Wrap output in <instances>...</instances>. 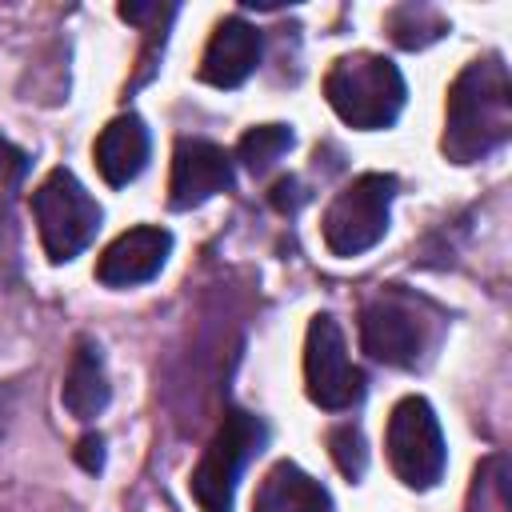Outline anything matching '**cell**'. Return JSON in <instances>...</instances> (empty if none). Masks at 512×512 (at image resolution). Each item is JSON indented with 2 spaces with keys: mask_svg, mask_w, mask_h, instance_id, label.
<instances>
[{
  "mask_svg": "<svg viewBox=\"0 0 512 512\" xmlns=\"http://www.w3.org/2000/svg\"><path fill=\"white\" fill-rule=\"evenodd\" d=\"M172 256V232L156 224H140L120 232L96 260V280L104 288H136L148 284Z\"/></svg>",
  "mask_w": 512,
  "mask_h": 512,
  "instance_id": "30bf717a",
  "label": "cell"
},
{
  "mask_svg": "<svg viewBox=\"0 0 512 512\" xmlns=\"http://www.w3.org/2000/svg\"><path fill=\"white\" fill-rule=\"evenodd\" d=\"M292 144H296V136H292L288 124H256V128H248V132L240 136L236 160H240L252 176H260V172H268Z\"/></svg>",
  "mask_w": 512,
  "mask_h": 512,
  "instance_id": "9a60e30c",
  "label": "cell"
},
{
  "mask_svg": "<svg viewBox=\"0 0 512 512\" xmlns=\"http://www.w3.org/2000/svg\"><path fill=\"white\" fill-rule=\"evenodd\" d=\"M512 136V80L500 56H484L460 68L448 88L444 112V156L452 164H472L496 152Z\"/></svg>",
  "mask_w": 512,
  "mask_h": 512,
  "instance_id": "6da1fadb",
  "label": "cell"
},
{
  "mask_svg": "<svg viewBox=\"0 0 512 512\" xmlns=\"http://www.w3.org/2000/svg\"><path fill=\"white\" fill-rule=\"evenodd\" d=\"M8 416H12V388L0 384V436H4V428H8Z\"/></svg>",
  "mask_w": 512,
  "mask_h": 512,
  "instance_id": "44dd1931",
  "label": "cell"
},
{
  "mask_svg": "<svg viewBox=\"0 0 512 512\" xmlns=\"http://www.w3.org/2000/svg\"><path fill=\"white\" fill-rule=\"evenodd\" d=\"M324 96L332 104V112L360 128V132H376V128H392L396 116L404 112L408 88L400 68L388 56L376 52H352L340 56L328 76H324Z\"/></svg>",
  "mask_w": 512,
  "mask_h": 512,
  "instance_id": "7a4b0ae2",
  "label": "cell"
},
{
  "mask_svg": "<svg viewBox=\"0 0 512 512\" xmlns=\"http://www.w3.org/2000/svg\"><path fill=\"white\" fill-rule=\"evenodd\" d=\"M24 176H28V152L0 136V180L4 184H20Z\"/></svg>",
  "mask_w": 512,
  "mask_h": 512,
  "instance_id": "d6986e66",
  "label": "cell"
},
{
  "mask_svg": "<svg viewBox=\"0 0 512 512\" xmlns=\"http://www.w3.org/2000/svg\"><path fill=\"white\" fill-rule=\"evenodd\" d=\"M148 152H152V136H148V124L136 112H124V116L108 120L96 136V148H92L96 168L112 188L132 184L144 172Z\"/></svg>",
  "mask_w": 512,
  "mask_h": 512,
  "instance_id": "7c38bea8",
  "label": "cell"
},
{
  "mask_svg": "<svg viewBox=\"0 0 512 512\" xmlns=\"http://www.w3.org/2000/svg\"><path fill=\"white\" fill-rule=\"evenodd\" d=\"M260 52H264V40H260L256 24H248L244 16H224L204 48L200 80L212 88H240L256 72Z\"/></svg>",
  "mask_w": 512,
  "mask_h": 512,
  "instance_id": "8fae6325",
  "label": "cell"
},
{
  "mask_svg": "<svg viewBox=\"0 0 512 512\" xmlns=\"http://www.w3.org/2000/svg\"><path fill=\"white\" fill-rule=\"evenodd\" d=\"M76 464H80L84 472H92V476L104 468V436H100V432L80 436V444H76Z\"/></svg>",
  "mask_w": 512,
  "mask_h": 512,
  "instance_id": "ffe728a7",
  "label": "cell"
},
{
  "mask_svg": "<svg viewBox=\"0 0 512 512\" xmlns=\"http://www.w3.org/2000/svg\"><path fill=\"white\" fill-rule=\"evenodd\" d=\"M32 216H36V232H40V244H44L52 264L76 260L96 240L100 220H104V212L92 200V192L68 168H52L36 184Z\"/></svg>",
  "mask_w": 512,
  "mask_h": 512,
  "instance_id": "3957f363",
  "label": "cell"
},
{
  "mask_svg": "<svg viewBox=\"0 0 512 512\" xmlns=\"http://www.w3.org/2000/svg\"><path fill=\"white\" fill-rule=\"evenodd\" d=\"M252 512H336V508H332V496L324 492L320 480H312L300 464L280 460L260 480Z\"/></svg>",
  "mask_w": 512,
  "mask_h": 512,
  "instance_id": "5bb4252c",
  "label": "cell"
},
{
  "mask_svg": "<svg viewBox=\"0 0 512 512\" xmlns=\"http://www.w3.org/2000/svg\"><path fill=\"white\" fill-rule=\"evenodd\" d=\"M472 512H512L508 504V460L488 456L472 480Z\"/></svg>",
  "mask_w": 512,
  "mask_h": 512,
  "instance_id": "2e32d148",
  "label": "cell"
},
{
  "mask_svg": "<svg viewBox=\"0 0 512 512\" xmlns=\"http://www.w3.org/2000/svg\"><path fill=\"white\" fill-rule=\"evenodd\" d=\"M60 400L68 408V416L76 420H96L108 400H112V384H108V368H104V352L96 340H80L72 360H68V372H64V388H60Z\"/></svg>",
  "mask_w": 512,
  "mask_h": 512,
  "instance_id": "4fadbf2b",
  "label": "cell"
},
{
  "mask_svg": "<svg viewBox=\"0 0 512 512\" xmlns=\"http://www.w3.org/2000/svg\"><path fill=\"white\" fill-rule=\"evenodd\" d=\"M384 448H388V464L404 488L428 492L440 484L444 464H448V448H444L440 420L424 396H404L392 408Z\"/></svg>",
  "mask_w": 512,
  "mask_h": 512,
  "instance_id": "8992f818",
  "label": "cell"
},
{
  "mask_svg": "<svg viewBox=\"0 0 512 512\" xmlns=\"http://www.w3.org/2000/svg\"><path fill=\"white\" fill-rule=\"evenodd\" d=\"M328 452H332V464L348 476V480H360L364 468H368V448H364V436L356 424H340L328 432Z\"/></svg>",
  "mask_w": 512,
  "mask_h": 512,
  "instance_id": "e0dca14e",
  "label": "cell"
},
{
  "mask_svg": "<svg viewBox=\"0 0 512 512\" xmlns=\"http://www.w3.org/2000/svg\"><path fill=\"white\" fill-rule=\"evenodd\" d=\"M236 180V164L232 156L204 140V136H184L176 140L172 152V176H168V204L176 212L200 208L204 200H212L216 192H228Z\"/></svg>",
  "mask_w": 512,
  "mask_h": 512,
  "instance_id": "9c48e42d",
  "label": "cell"
},
{
  "mask_svg": "<svg viewBox=\"0 0 512 512\" xmlns=\"http://www.w3.org/2000/svg\"><path fill=\"white\" fill-rule=\"evenodd\" d=\"M268 444V424L256 412L232 408L224 416V424L216 428V436L208 440L200 464L188 476V488L200 504V512H232L236 500V484L248 468V460Z\"/></svg>",
  "mask_w": 512,
  "mask_h": 512,
  "instance_id": "277c9868",
  "label": "cell"
},
{
  "mask_svg": "<svg viewBox=\"0 0 512 512\" xmlns=\"http://www.w3.org/2000/svg\"><path fill=\"white\" fill-rule=\"evenodd\" d=\"M360 348L376 364L416 368L428 348V332L412 304H404L396 296H376L360 308Z\"/></svg>",
  "mask_w": 512,
  "mask_h": 512,
  "instance_id": "ba28073f",
  "label": "cell"
},
{
  "mask_svg": "<svg viewBox=\"0 0 512 512\" xmlns=\"http://www.w3.org/2000/svg\"><path fill=\"white\" fill-rule=\"evenodd\" d=\"M424 20L432 24V20H440L432 8H424V4H404V8H396L392 16H388V28H392V40L400 44V48H424L428 40L420 36V28H424Z\"/></svg>",
  "mask_w": 512,
  "mask_h": 512,
  "instance_id": "ac0fdd59",
  "label": "cell"
},
{
  "mask_svg": "<svg viewBox=\"0 0 512 512\" xmlns=\"http://www.w3.org/2000/svg\"><path fill=\"white\" fill-rule=\"evenodd\" d=\"M396 200V176L388 172H364L352 184H344L328 212H324V244L332 256H364L376 248L388 232V212Z\"/></svg>",
  "mask_w": 512,
  "mask_h": 512,
  "instance_id": "5b68a950",
  "label": "cell"
},
{
  "mask_svg": "<svg viewBox=\"0 0 512 512\" xmlns=\"http://www.w3.org/2000/svg\"><path fill=\"white\" fill-rule=\"evenodd\" d=\"M304 388L308 400L324 412H344L364 400L368 380L352 364L340 324L328 312H316L304 336Z\"/></svg>",
  "mask_w": 512,
  "mask_h": 512,
  "instance_id": "52a82bcc",
  "label": "cell"
}]
</instances>
